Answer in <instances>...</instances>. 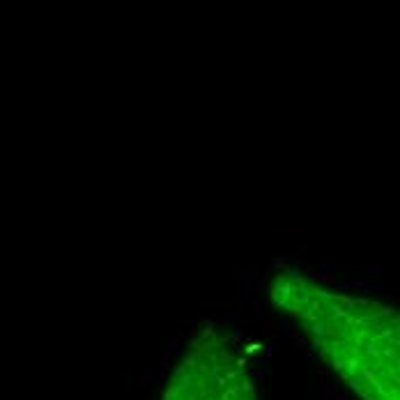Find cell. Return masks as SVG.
Returning <instances> with one entry per match:
<instances>
[{"label":"cell","mask_w":400,"mask_h":400,"mask_svg":"<svg viewBox=\"0 0 400 400\" xmlns=\"http://www.w3.org/2000/svg\"><path fill=\"white\" fill-rule=\"evenodd\" d=\"M271 295L295 317L308 322L313 347L350 382V389L363 400H398V393L389 391L361 356L366 352L373 363L398 377L396 322L391 324L396 315L389 308L324 292L290 271L276 278Z\"/></svg>","instance_id":"1"}]
</instances>
